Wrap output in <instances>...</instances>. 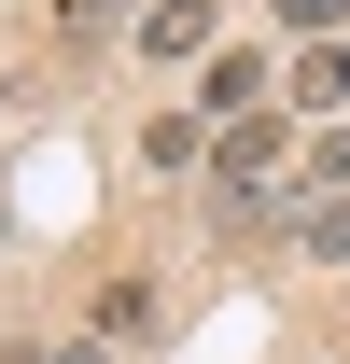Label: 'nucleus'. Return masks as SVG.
<instances>
[{
  "instance_id": "7ed1b4c3",
  "label": "nucleus",
  "mask_w": 350,
  "mask_h": 364,
  "mask_svg": "<svg viewBox=\"0 0 350 364\" xmlns=\"http://www.w3.org/2000/svg\"><path fill=\"white\" fill-rule=\"evenodd\" d=\"M280 112H350V56H336V43H308L295 70H280Z\"/></svg>"
},
{
  "instance_id": "f03ea898",
  "label": "nucleus",
  "mask_w": 350,
  "mask_h": 364,
  "mask_svg": "<svg viewBox=\"0 0 350 364\" xmlns=\"http://www.w3.org/2000/svg\"><path fill=\"white\" fill-rule=\"evenodd\" d=\"M196 112H211V140L238 127V112H280V70H266V56H238V43H224L211 70H196Z\"/></svg>"
},
{
  "instance_id": "39448f33",
  "label": "nucleus",
  "mask_w": 350,
  "mask_h": 364,
  "mask_svg": "<svg viewBox=\"0 0 350 364\" xmlns=\"http://www.w3.org/2000/svg\"><path fill=\"white\" fill-rule=\"evenodd\" d=\"M308 267H350V196H308V225H295Z\"/></svg>"
},
{
  "instance_id": "f257e3e1",
  "label": "nucleus",
  "mask_w": 350,
  "mask_h": 364,
  "mask_svg": "<svg viewBox=\"0 0 350 364\" xmlns=\"http://www.w3.org/2000/svg\"><path fill=\"white\" fill-rule=\"evenodd\" d=\"M127 56H154V70H211V56H224V0H140Z\"/></svg>"
},
{
  "instance_id": "0eeeda50",
  "label": "nucleus",
  "mask_w": 350,
  "mask_h": 364,
  "mask_svg": "<svg viewBox=\"0 0 350 364\" xmlns=\"http://www.w3.org/2000/svg\"><path fill=\"white\" fill-rule=\"evenodd\" d=\"M336 14H350V0H280V28H295V43H336Z\"/></svg>"
},
{
  "instance_id": "20e7f679",
  "label": "nucleus",
  "mask_w": 350,
  "mask_h": 364,
  "mask_svg": "<svg viewBox=\"0 0 350 364\" xmlns=\"http://www.w3.org/2000/svg\"><path fill=\"white\" fill-rule=\"evenodd\" d=\"M140 154H154V168H211V112H196V98H182V112H154V140H140Z\"/></svg>"
},
{
  "instance_id": "423d86ee",
  "label": "nucleus",
  "mask_w": 350,
  "mask_h": 364,
  "mask_svg": "<svg viewBox=\"0 0 350 364\" xmlns=\"http://www.w3.org/2000/svg\"><path fill=\"white\" fill-rule=\"evenodd\" d=\"M308 196H350V112L322 127V154H308Z\"/></svg>"
}]
</instances>
